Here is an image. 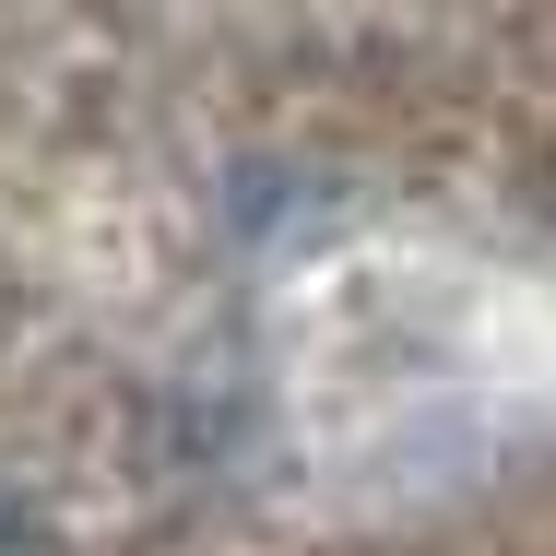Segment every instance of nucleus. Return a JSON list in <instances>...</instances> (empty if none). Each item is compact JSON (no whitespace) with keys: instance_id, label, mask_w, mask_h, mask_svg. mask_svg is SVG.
I'll return each mask as SVG.
<instances>
[{"instance_id":"obj_1","label":"nucleus","mask_w":556,"mask_h":556,"mask_svg":"<svg viewBox=\"0 0 556 556\" xmlns=\"http://www.w3.org/2000/svg\"><path fill=\"white\" fill-rule=\"evenodd\" d=\"M0 556H48V509H36L12 473H0Z\"/></svg>"}]
</instances>
